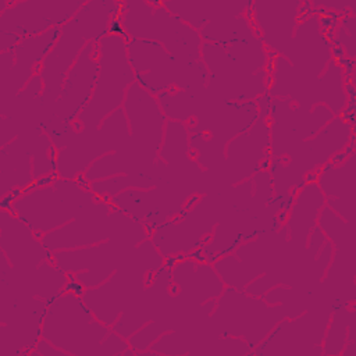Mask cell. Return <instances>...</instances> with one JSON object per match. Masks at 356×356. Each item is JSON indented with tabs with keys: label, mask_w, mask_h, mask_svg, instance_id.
I'll list each match as a JSON object with an SVG mask.
<instances>
[{
	"label": "cell",
	"mask_w": 356,
	"mask_h": 356,
	"mask_svg": "<svg viewBox=\"0 0 356 356\" xmlns=\"http://www.w3.org/2000/svg\"><path fill=\"white\" fill-rule=\"evenodd\" d=\"M42 338L65 356L124 355L128 341L96 318L81 293L71 289L56 295L46 307Z\"/></svg>",
	"instance_id": "1"
},
{
	"label": "cell",
	"mask_w": 356,
	"mask_h": 356,
	"mask_svg": "<svg viewBox=\"0 0 356 356\" xmlns=\"http://www.w3.org/2000/svg\"><path fill=\"white\" fill-rule=\"evenodd\" d=\"M325 206V197L316 181L307 182L296 195L288 218L289 236L306 245L317 227V218Z\"/></svg>",
	"instance_id": "16"
},
{
	"label": "cell",
	"mask_w": 356,
	"mask_h": 356,
	"mask_svg": "<svg viewBox=\"0 0 356 356\" xmlns=\"http://www.w3.org/2000/svg\"><path fill=\"white\" fill-rule=\"evenodd\" d=\"M118 17L128 39L153 40L178 60L202 61L203 40L200 33L170 13L163 3L122 1Z\"/></svg>",
	"instance_id": "4"
},
{
	"label": "cell",
	"mask_w": 356,
	"mask_h": 356,
	"mask_svg": "<svg viewBox=\"0 0 356 356\" xmlns=\"http://www.w3.org/2000/svg\"><path fill=\"white\" fill-rule=\"evenodd\" d=\"M83 3L76 0L7 1V7L0 11L1 51L11 50L24 38L65 25Z\"/></svg>",
	"instance_id": "8"
},
{
	"label": "cell",
	"mask_w": 356,
	"mask_h": 356,
	"mask_svg": "<svg viewBox=\"0 0 356 356\" xmlns=\"http://www.w3.org/2000/svg\"><path fill=\"white\" fill-rule=\"evenodd\" d=\"M120 7L121 1L89 0L61 26L60 36L43 60L38 74L43 85L42 104H51L53 107L67 72L90 40H100L110 33V26L114 17L118 15Z\"/></svg>",
	"instance_id": "2"
},
{
	"label": "cell",
	"mask_w": 356,
	"mask_h": 356,
	"mask_svg": "<svg viewBox=\"0 0 356 356\" xmlns=\"http://www.w3.org/2000/svg\"><path fill=\"white\" fill-rule=\"evenodd\" d=\"M121 108L127 117L134 152L154 165L168 121L157 96L134 82Z\"/></svg>",
	"instance_id": "9"
},
{
	"label": "cell",
	"mask_w": 356,
	"mask_h": 356,
	"mask_svg": "<svg viewBox=\"0 0 356 356\" xmlns=\"http://www.w3.org/2000/svg\"><path fill=\"white\" fill-rule=\"evenodd\" d=\"M221 335L245 341L253 349L285 317H292L278 303H270L245 291L225 286L210 313Z\"/></svg>",
	"instance_id": "7"
},
{
	"label": "cell",
	"mask_w": 356,
	"mask_h": 356,
	"mask_svg": "<svg viewBox=\"0 0 356 356\" xmlns=\"http://www.w3.org/2000/svg\"><path fill=\"white\" fill-rule=\"evenodd\" d=\"M299 3L293 1H256L252 3L266 46L280 50L289 46L296 29V14ZM302 6V4H300Z\"/></svg>",
	"instance_id": "15"
},
{
	"label": "cell",
	"mask_w": 356,
	"mask_h": 356,
	"mask_svg": "<svg viewBox=\"0 0 356 356\" xmlns=\"http://www.w3.org/2000/svg\"><path fill=\"white\" fill-rule=\"evenodd\" d=\"M99 74V40H90L72 64L53 104L60 125L71 127L89 103Z\"/></svg>",
	"instance_id": "11"
},
{
	"label": "cell",
	"mask_w": 356,
	"mask_h": 356,
	"mask_svg": "<svg viewBox=\"0 0 356 356\" xmlns=\"http://www.w3.org/2000/svg\"><path fill=\"white\" fill-rule=\"evenodd\" d=\"M127 50L136 82L154 96L170 90L200 89L209 82L203 61L178 60L157 42L127 38Z\"/></svg>",
	"instance_id": "6"
},
{
	"label": "cell",
	"mask_w": 356,
	"mask_h": 356,
	"mask_svg": "<svg viewBox=\"0 0 356 356\" xmlns=\"http://www.w3.org/2000/svg\"><path fill=\"white\" fill-rule=\"evenodd\" d=\"M317 227L331 242V261L342 257V264L355 270V224L345 221L325 204L318 214Z\"/></svg>",
	"instance_id": "17"
},
{
	"label": "cell",
	"mask_w": 356,
	"mask_h": 356,
	"mask_svg": "<svg viewBox=\"0 0 356 356\" xmlns=\"http://www.w3.org/2000/svg\"><path fill=\"white\" fill-rule=\"evenodd\" d=\"M102 203L89 186H82L76 179L56 178V182L25 189L13 197L10 211L42 238Z\"/></svg>",
	"instance_id": "3"
},
{
	"label": "cell",
	"mask_w": 356,
	"mask_h": 356,
	"mask_svg": "<svg viewBox=\"0 0 356 356\" xmlns=\"http://www.w3.org/2000/svg\"><path fill=\"white\" fill-rule=\"evenodd\" d=\"M61 26L53 28L42 35L28 36L21 39L11 50H8V70H1V83L11 78L7 83L1 85L3 95L10 89V95L14 96L25 89L28 82L39 74L40 65L49 51L56 44L60 36ZM3 67L1 68H7Z\"/></svg>",
	"instance_id": "12"
},
{
	"label": "cell",
	"mask_w": 356,
	"mask_h": 356,
	"mask_svg": "<svg viewBox=\"0 0 356 356\" xmlns=\"http://www.w3.org/2000/svg\"><path fill=\"white\" fill-rule=\"evenodd\" d=\"M171 277L181 293L200 305L217 300L225 289V284L210 263L184 257L174 266Z\"/></svg>",
	"instance_id": "14"
},
{
	"label": "cell",
	"mask_w": 356,
	"mask_h": 356,
	"mask_svg": "<svg viewBox=\"0 0 356 356\" xmlns=\"http://www.w3.org/2000/svg\"><path fill=\"white\" fill-rule=\"evenodd\" d=\"M136 82L127 50V36L107 33L99 40V74L92 97L76 121L75 132L96 131L102 122L122 107L128 88Z\"/></svg>",
	"instance_id": "5"
},
{
	"label": "cell",
	"mask_w": 356,
	"mask_h": 356,
	"mask_svg": "<svg viewBox=\"0 0 356 356\" xmlns=\"http://www.w3.org/2000/svg\"><path fill=\"white\" fill-rule=\"evenodd\" d=\"M191 149V131L186 122L168 120L164 129L161 146L159 149V160L165 165L177 167L188 159Z\"/></svg>",
	"instance_id": "18"
},
{
	"label": "cell",
	"mask_w": 356,
	"mask_h": 356,
	"mask_svg": "<svg viewBox=\"0 0 356 356\" xmlns=\"http://www.w3.org/2000/svg\"><path fill=\"white\" fill-rule=\"evenodd\" d=\"M355 153H350L345 157V160H331L325 163L316 175V182L325 197V204L350 224H355Z\"/></svg>",
	"instance_id": "13"
},
{
	"label": "cell",
	"mask_w": 356,
	"mask_h": 356,
	"mask_svg": "<svg viewBox=\"0 0 356 356\" xmlns=\"http://www.w3.org/2000/svg\"><path fill=\"white\" fill-rule=\"evenodd\" d=\"M331 312L306 310L285 317L252 350L257 355H323V339Z\"/></svg>",
	"instance_id": "10"
},
{
	"label": "cell",
	"mask_w": 356,
	"mask_h": 356,
	"mask_svg": "<svg viewBox=\"0 0 356 356\" xmlns=\"http://www.w3.org/2000/svg\"><path fill=\"white\" fill-rule=\"evenodd\" d=\"M353 323V309L339 307L331 312L323 339V355H343L348 345L349 328Z\"/></svg>",
	"instance_id": "19"
}]
</instances>
